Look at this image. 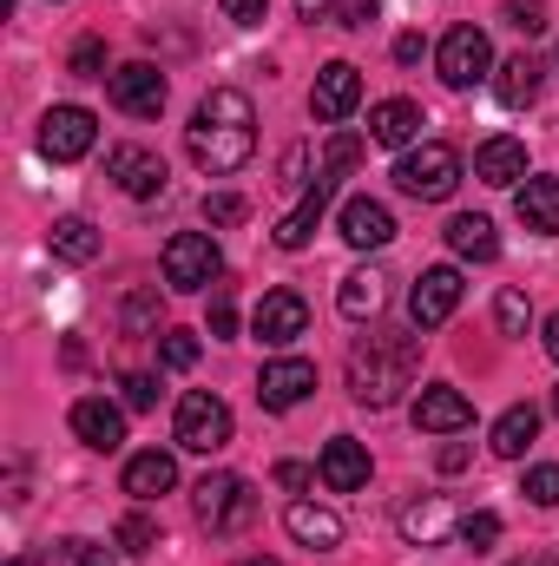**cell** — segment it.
Segmentation results:
<instances>
[{"mask_svg":"<svg viewBox=\"0 0 559 566\" xmlns=\"http://www.w3.org/2000/svg\"><path fill=\"white\" fill-rule=\"evenodd\" d=\"M184 151H191V165L211 171V178H231L238 165H251V151H257V106H251V93L211 86V93L198 99L191 126H184Z\"/></svg>","mask_w":559,"mask_h":566,"instance_id":"6da1fadb","label":"cell"},{"mask_svg":"<svg viewBox=\"0 0 559 566\" xmlns=\"http://www.w3.org/2000/svg\"><path fill=\"white\" fill-rule=\"evenodd\" d=\"M415 369H421V336L415 329H369V336H356V349H349V396H356L362 409H395L402 389L415 382Z\"/></svg>","mask_w":559,"mask_h":566,"instance_id":"7a4b0ae2","label":"cell"},{"mask_svg":"<svg viewBox=\"0 0 559 566\" xmlns=\"http://www.w3.org/2000/svg\"><path fill=\"white\" fill-rule=\"evenodd\" d=\"M191 507H198V527L204 534H244L257 521V494L244 474H204L191 488Z\"/></svg>","mask_w":559,"mask_h":566,"instance_id":"3957f363","label":"cell"},{"mask_svg":"<svg viewBox=\"0 0 559 566\" xmlns=\"http://www.w3.org/2000/svg\"><path fill=\"white\" fill-rule=\"evenodd\" d=\"M395 185L421 198V205H441V198H454V185H461V158H454V145H415V151H402V165H395Z\"/></svg>","mask_w":559,"mask_h":566,"instance_id":"277c9868","label":"cell"},{"mask_svg":"<svg viewBox=\"0 0 559 566\" xmlns=\"http://www.w3.org/2000/svg\"><path fill=\"white\" fill-rule=\"evenodd\" d=\"M158 264H165V283L171 290H218V277H224L218 238H204V231H178Z\"/></svg>","mask_w":559,"mask_h":566,"instance_id":"5b68a950","label":"cell"},{"mask_svg":"<svg viewBox=\"0 0 559 566\" xmlns=\"http://www.w3.org/2000/svg\"><path fill=\"white\" fill-rule=\"evenodd\" d=\"M178 448H191V454H218L224 441H231V402L224 396H211V389H191L184 402H178Z\"/></svg>","mask_w":559,"mask_h":566,"instance_id":"8992f818","label":"cell"},{"mask_svg":"<svg viewBox=\"0 0 559 566\" xmlns=\"http://www.w3.org/2000/svg\"><path fill=\"white\" fill-rule=\"evenodd\" d=\"M434 66H441V80H447L454 93H467L474 80H494V46H487L481 27H454V33L434 46Z\"/></svg>","mask_w":559,"mask_h":566,"instance_id":"52a82bcc","label":"cell"},{"mask_svg":"<svg viewBox=\"0 0 559 566\" xmlns=\"http://www.w3.org/2000/svg\"><path fill=\"white\" fill-rule=\"evenodd\" d=\"M99 145V119L86 113V106H53L46 119H40V151L53 158V165H73V158H86Z\"/></svg>","mask_w":559,"mask_h":566,"instance_id":"ba28073f","label":"cell"},{"mask_svg":"<svg viewBox=\"0 0 559 566\" xmlns=\"http://www.w3.org/2000/svg\"><path fill=\"white\" fill-rule=\"evenodd\" d=\"M461 290H467V283H461V271H454V264L421 271V283L409 290V323H415V329H441V323L461 310Z\"/></svg>","mask_w":559,"mask_h":566,"instance_id":"9c48e42d","label":"cell"},{"mask_svg":"<svg viewBox=\"0 0 559 566\" xmlns=\"http://www.w3.org/2000/svg\"><path fill=\"white\" fill-rule=\"evenodd\" d=\"M106 93H113V106H119L126 119H158V113H165V73H158L151 60L119 66V73L106 80Z\"/></svg>","mask_w":559,"mask_h":566,"instance_id":"30bf717a","label":"cell"},{"mask_svg":"<svg viewBox=\"0 0 559 566\" xmlns=\"http://www.w3.org/2000/svg\"><path fill=\"white\" fill-rule=\"evenodd\" d=\"M356 106H362V73H356L349 60H329V66L316 73V86H309V113H316L323 126H342Z\"/></svg>","mask_w":559,"mask_h":566,"instance_id":"8fae6325","label":"cell"},{"mask_svg":"<svg viewBox=\"0 0 559 566\" xmlns=\"http://www.w3.org/2000/svg\"><path fill=\"white\" fill-rule=\"evenodd\" d=\"M251 329H257V343H264V349H289V343L309 329V303H303L296 290H271V296L257 303Z\"/></svg>","mask_w":559,"mask_h":566,"instance_id":"7c38bea8","label":"cell"},{"mask_svg":"<svg viewBox=\"0 0 559 566\" xmlns=\"http://www.w3.org/2000/svg\"><path fill=\"white\" fill-rule=\"evenodd\" d=\"M309 389H316V363H303V356H277V363H264V376H257V402H264L271 416L296 409Z\"/></svg>","mask_w":559,"mask_h":566,"instance_id":"4fadbf2b","label":"cell"},{"mask_svg":"<svg viewBox=\"0 0 559 566\" xmlns=\"http://www.w3.org/2000/svg\"><path fill=\"white\" fill-rule=\"evenodd\" d=\"M106 171H113V185H119L126 198H158V191H165V158L145 151V145H113V151H106Z\"/></svg>","mask_w":559,"mask_h":566,"instance_id":"5bb4252c","label":"cell"},{"mask_svg":"<svg viewBox=\"0 0 559 566\" xmlns=\"http://www.w3.org/2000/svg\"><path fill=\"white\" fill-rule=\"evenodd\" d=\"M316 474H323V488H329V494H356V488H369V448H362V441H349V434H336V441H323Z\"/></svg>","mask_w":559,"mask_h":566,"instance_id":"9a60e30c","label":"cell"},{"mask_svg":"<svg viewBox=\"0 0 559 566\" xmlns=\"http://www.w3.org/2000/svg\"><path fill=\"white\" fill-rule=\"evenodd\" d=\"M474 422V402L454 389V382H428L415 402V428H428V434H461V428Z\"/></svg>","mask_w":559,"mask_h":566,"instance_id":"2e32d148","label":"cell"},{"mask_svg":"<svg viewBox=\"0 0 559 566\" xmlns=\"http://www.w3.org/2000/svg\"><path fill=\"white\" fill-rule=\"evenodd\" d=\"M73 434H80L93 454H113V448L126 441V416H119L106 396H80V402H73Z\"/></svg>","mask_w":559,"mask_h":566,"instance_id":"e0dca14e","label":"cell"},{"mask_svg":"<svg viewBox=\"0 0 559 566\" xmlns=\"http://www.w3.org/2000/svg\"><path fill=\"white\" fill-rule=\"evenodd\" d=\"M342 238H349L356 251H382V244L395 238V211H389L382 198H349V205H342Z\"/></svg>","mask_w":559,"mask_h":566,"instance_id":"ac0fdd59","label":"cell"},{"mask_svg":"<svg viewBox=\"0 0 559 566\" xmlns=\"http://www.w3.org/2000/svg\"><path fill=\"white\" fill-rule=\"evenodd\" d=\"M119 488L145 507V501H158V494H171V488H178V461H171L165 448H145V454L126 461V481H119Z\"/></svg>","mask_w":559,"mask_h":566,"instance_id":"d6986e66","label":"cell"},{"mask_svg":"<svg viewBox=\"0 0 559 566\" xmlns=\"http://www.w3.org/2000/svg\"><path fill=\"white\" fill-rule=\"evenodd\" d=\"M540 80H547V66H540L534 53H514V60H500V66H494V99L520 113V106H534V99H540Z\"/></svg>","mask_w":559,"mask_h":566,"instance_id":"ffe728a7","label":"cell"},{"mask_svg":"<svg viewBox=\"0 0 559 566\" xmlns=\"http://www.w3.org/2000/svg\"><path fill=\"white\" fill-rule=\"evenodd\" d=\"M329 198H336V178H316V185L303 191V205H296V211H289V218L277 224V244H283V251H303V244L316 238V224H323Z\"/></svg>","mask_w":559,"mask_h":566,"instance_id":"44dd1931","label":"cell"},{"mask_svg":"<svg viewBox=\"0 0 559 566\" xmlns=\"http://www.w3.org/2000/svg\"><path fill=\"white\" fill-rule=\"evenodd\" d=\"M421 126H428V113H421L415 99H382L376 113H369V139L376 145H415L421 139Z\"/></svg>","mask_w":559,"mask_h":566,"instance_id":"7402d4cb","label":"cell"},{"mask_svg":"<svg viewBox=\"0 0 559 566\" xmlns=\"http://www.w3.org/2000/svg\"><path fill=\"white\" fill-rule=\"evenodd\" d=\"M283 527H289L303 547H316V554L342 547V521H336L329 507H316V501H289V507H283Z\"/></svg>","mask_w":559,"mask_h":566,"instance_id":"603a6c76","label":"cell"},{"mask_svg":"<svg viewBox=\"0 0 559 566\" xmlns=\"http://www.w3.org/2000/svg\"><path fill=\"white\" fill-rule=\"evenodd\" d=\"M514 211H520L527 231L559 238V178H527V185L514 191Z\"/></svg>","mask_w":559,"mask_h":566,"instance_id":"cb8c5ba5","label":"cell"},{"mask_svg":"<svg viewBox=\"0 0 559 566\" xmlns=\"http://www.w3.org/2000/svg\"><path fill=\"white\" fill-rule=\"evenodd\" d=\"M447 244H454V258H467V264H494V258H500V231H494V218H481V211H461V218L447 224Z\"/></svg>","mask_w":559,"mask_h":566,"instance_id":"d4e9b609","label":"cell"},{"mask_svg":"<svg viewBox=\"0 0 559 566\" xmlns=\"http://www.w3.org/2000/svg\"><path fill=\"white\" fill-rule=\"evenodd\" d=\"M474 178H481V185H520V178H527V145L520 139H487L474 151Z\"/></svg>","mask_w":559,"mask_h":566,"instance_id":"484cf974","label":"cell"},{"mask_svg":"<svg viewBox=\"0 0 559 566\" xmlns=\"http://www.w3.org/2000/svg\"><path fill=\"white\" fill-rule=\"evenodd\" d=\"M336 303H342V316L376 323V310L389 303V277H382V271H349V277H342V290H336Z\"/></svg>","mask_w":559,"mask_h":566,"instance_id":"4316f807","label":"cell"},{"mask_svg":"<svg viewBox=\"0 0 559 566\" xmlns=\"http://www.w3.org/2000/svg\"><path fill=\"white\" fill-rule=\"evenodd\" d=\"M534 434H540V409H534V402H514V409L494 422V441H487V448H494L500 461H520V454L534 448Z\"/></svg>","mask_w":559,"mask_h":566,"instance_id":"83f0119b","label":"cell"},{"mask_svg":"<svg viewBox=\"0 0 559 566\" xmlns=\"http://www.w3.org/2000/svg\"><path fill=\"white\" fill-rule=\"evenodd\" d=\"M46 244H53V258H66V264H93V258H99V231H93L86 218H60V224L46 231Z\"/></svg>","mask_w":559,"mask_h":566,"instance_id":"f1b7e54d","label":"cell"},{"mask_svg":"<svg viewBox=\"0 0 559 566\" xmlns=\"http://www.w3.org/2000/svg\"><path fill=\"white\" fill-rule=\"evenodd\" d=\"M402 534H409L415 547L441 541V534H447V501H441V494H428V501H415V507H402Z\"/></svg>","mask_w":559,"mask_h":566,"instance_id":"f546056e","label":"cell"},{"mask_svg":"<svg viewBox=\"0 0 559 566\" xmlns=\"http://www.w3.org/2000/svg\"><path fill=\"white\" fill-rule=\"evenodd\" d=\"M33 566H113V560H106V547H93V541H53Z\"/></svg>","mask_w":559,"mask_h":566,"instance_id":"4dcf8cb0","label":"cell"},{"mask_svg":"<svg viewBox=\"0 0 559 566\" xmlns=\"http://www.w3.org/2000/svg\"><path fill=\"white\" fill-rule=\"evenodd\" d=\"M356 158H362V139H356V133H336L329 151H323V171H316V178H336V185H342V178L356 171Z\"/></svg>","mask_w":559,"mask_h":566,"instance_id":"1f68e13d","label":"cell"},{"mask_svg":"<svg viewBox=\"0 0 559 566\" xmlns=\"http://www.w3.org/2000/svg\"><path fill=\"white\" fill-rule=\"evenodd\" d=\"M454 534H461V547H467V554H487V547L500 541V514H487V507H481V514H467Z\"/></svg>","mask_w":559,"mask_h":566,"instance_id":"d6a6232c","label":"cell"},{"mask_svg":"<svg viewBox=\"0 0 559 566\" xmlns=\"http://www.w3.org/2000/svg\"><path fill=\"white\" fill-rule=\"evenodd\" d=\"M73 80H113V73H106V40H99V33H86V40L73 46Z\"/></svg>","mask_w":559,"mask_h":566,"instance_id":"836d02e7","label":"cell"},{"mask_svg":"<svg viewBox=\"0 0 559 566\" xmlns=\"http://www.w3.org/2000/svg\"><path fill=\"white\" fill-rule=\"evenodd\" d=\"M119 547H126L133 560H145V554L158 547V527H151V514H126V521H119Z\"/></svg>","mask_w":559,"mask_h":566,"instance_id":"e575fe53","label":"cell"},{"mask_svg":"<svg viewBox=\"0 0 559 566\" xmlns=\"http://www.w3.org/2000/svg\"><path fill=\"white\" fill-rule=\"evenodd\" d=\"M494 316H500V329H507V336H527V323H534V310H527V296H520V290H500V296H494Z\"/></svg>","mask_w":559,"mask_h":566,"instance_id":"d590c367","label":"cell"},{"mask_svg":"<svg viewBox=\"0 0 559 566\" xmlns=\"http://www.w3.org/2000/svg\"><path fill=\"white\" fill-rule=\"evenodd\" d=\"M158 356H165V369H191L198 363V336L191 329H165L158 336Z\"/></svg>","mask_w":559,"mask_h":566,"instance_id":"8d00e7d4","label":"cell"},{"mask_svg":"<svg viewBox=\"0 0 559 566\" xmlns=\"http://www.w3.org/2000/svg\"><path fill=\"white\" fill-rule=\"evenodd\" d=\"M520 494L534 501V507H559V468H527V481H520Z\"/></svg>","mask_w":559,"mask_h":566,"instance_id":"74e56055","label":"cell"},{"mask_svg":"<svg viewBox=\"0 0 559 566\" xmlns=\"http://www.w3.org/2000/svg\"><path fill=\"white\" fill-rule=\"evenodd\" d=\"M244 211H251V205H244L238 191H211V198H204V224H244Z\"/></svg>","mask_w":559,"mask_h":566,"instance_id":"f35d334b","label":"cell"},{"mask_svg":"<svg viewBox=\"0 0 559 566\" xmlns=\"http://www.w3.org/2000/svg\"><path fill=\"white\" fill-rule=\"evenodd\" d=\"M500 20H507V27H520V33H540V27H547V7H540V0H507V7H500Z\"/></svg>","mask_w":559,"mask_h":566,"instance_id":"ab89813d","label":"cell"},{"mask_svg":"<svg viewBox=\"0 0 559 566\" xmlns=\"http://www.w3.org/2000/svg\"><path fill=\"white\" fill-rule=\"evenodd\" d=\"M211 336H238V303H231V283L211 290Z\"/></svg>","mask_w":559,"mask_h":566,"instance_id":"60d3db41","label":"cell"},{"mask_svg":"<svg viewBox=\"0 0 559 566\" xmlns=\"http://www.w3.org/2000/svg\"><path fill=\"white\" fill-rule=\"evenodd\" d=\"M329 13H336V27H349V33H362V27L376 20V0H336Z\"/></svg>","mask_w":559,"mask_h":566,"instance_id":"b9f144b4","label":"cell"},{"mask_svg":"<svg viewBox=\"0 0 559 566\" xmlns=\"http://www.w3.org/2000/svg\"><path fill=\"white\" fill-rule=\"evenodd\" d=\"M119 389H126V409H151V402H158V376H139V369H133Z\"/></svg>","mask_w":559,"mask_h":566,"instance_id":"7bdbcfd3","label":"cell"},{"mask_svg":"<svg viewBox=\"0 0 559 566\" xmlns=\"http://www.w3.org/2000/svg\"><path fill=\"white\" fill-rule=\"evenodd\" d=\"M264 13H271V0H224V20H238V27H264Z\"/></svg>","mask_w":559,"mask_h":566,"instance_id":"ee69618b","label":"cell"},{"mask_svg":"<svg viewBox=\"0 0 559 566\" xmlns=\"http://www.w3.org/2000/svg\"><path fill=\"white\" fill-rule=\"evenodd\" d=\"M421 53H428L421 33H402V40H395V60H402V66H421Z\"/></svg>","mask_w":559,"mask_h":566,"instance_id":"f6af8a7d","label":"cell"},{"mask_svg":"<svg viewBox=\"0 0 559 566\" xmlns=\"http://www.w3.org/2000/svg\"><path fill=\"white\" fill-rule=\"evenodd\" d=\"M277 481H283V488H309V468H303V461H283Z\"/></svg>","mask_w":559,"mask_h":566,"instance_id":"bcb514c9","label":"cell"},{"mask_svg":"<svg viewBox=\"0 0 559 566\" xmlns=\"http://www.w3.org/2000/svg\"><path fill=\"white\" fill-rule=\"evenodd\" d=\"M441 468H447V474H461V468H467V448H461V441H447V448H441Z\"/></svg>","mask_w":559,"mask_h":566,"instance_id":"7dc6e473","label":"cell"},{"mask_svg":"<svg viewBox=\"0 0 559 566\" xmlns=\"http://www.w3.org/2000/svg\"><path fill=\"white\" fill-rule=\"evenodd\" d=\"M507 566H559L553 547H534V554H520V560H507Z\"/></svg>","mask_w":559,"mask_h":566,"instance_id":"c3c4849f","label":"cell"},{"mask_svg":"<svg viewBox=\"0 0 559 566\" xmlns=\"http://www.w3.org/2000/svg\"><path fill=\"white\" fill-rule=\"evenodd\" d=\"M547 356H553V363H559V310H553V316H547Z\"/></svg>","mask_w":559,"mask_h":566,"instance_id":"681fc988","label":"cell"},{"mask_svg":"<svg viewBox=\"0 0 559 566\" xmlns=\"http://www.w3.org/2000/svg\"><path fill=\"white\" fill-rule=\"evenodd\" d=\"M296 7H303V13H323V7H336V0H296Z\"/></svg>","mask_w":559,"mask_h":566,"instance_id":"f907efd6","label":"cell"},{"mask_svg":"<svg viewBox=\"0 0 559 566\" xmlns=\"http://www.w3.org/2000/svg\"><path fill=\"white\" fill-rule=\"evenodd\" d=\"M238 566H277V560H271V554H257V560H238Z\"/></svg>","mask_w":559,"mask_h":566,"instance_id":"816d5d0a","label":"cell"},{"mask_svg":"<svg viewBox=\"0 0 559 566\" xmlns=\"http://www.w3.org/2000/svg\"><path fill=\"white\" fill-rule=\"evenodd\" d=\"M553 416H559V382H553Z\"/></svg>","mask_w":559,"mask_h":566,"instance_id":"f5cc1de1","label":"cell"}]
</instances>
